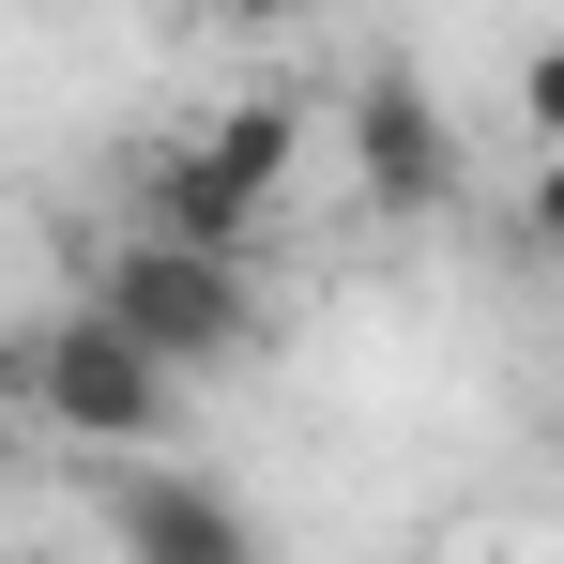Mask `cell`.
<instances>
[{
    "mask_svg": "<svg viewBox=\"0 0 564 564\" xmlns=\"http://www.w3.org/2000/svg\"><path fill=\"white\" fill-rule=\"evenodd\" d=\"M77 305H107L153 367H260L275 351V305L245 290V260H198V245H153V229L93 245V290Z\"/></svg>",
    "mask_w": 564,
    "mask_h": 564,
    "instance_id": "cell-1",
    "label": "cell"
},
{
    "mask_svg": "<svg viewBox=\"0 0 564 564\" xmlns=\"http://www.w3.org/2000/svg\"><path fill=\"white\" fill-rule=\"evenodd\" d=\"M31 412H46L62 443H93V458H153V443L184 427V367H153L107 305H62V321L31 336Z\"/></svg>",
    "mask_w": 564,
    "mask_h": 564,
    "instance_id": "cell-2",
    "label": "cell"
},
{
    "mask_svg": "<svg viewBox=\"0 0 564 564\" xmlns=\"http://www.w3.org/2000/svg\"><path fill=\"white\" fill-rule=\"evenodd\" d=\"M351 198L367 214H443L458 198V122L427 107L412 62H381L367 93H351Z\"/></svg>",
    "mask_w": 564,
    "mask_h": 564,
    "instance_id": "cell-3",
    "label": "cell"
},
{
    "mask_svg": "<svg viewBox=\"0 0 564 564\" xmlns=\"http://www.w3.org/2000/svg\"><path fill=\"white\" fill-rule=\"evenodd\" d=\"M107 550L122 564H275L214 473H107Z\"/></svg>",
    "mask_w": 564,
    "mask_h": 564,
    "instance_id": "cell-4",
    "label": "cell"
},
{
    "mask_svg": "<svg viewBox=\"0 0 564 564\" xmlns=\"http://www.w3.org/2000/svg\"><path fill=\"white\" fill-rule=\"evenodd\" d=\"M184 153H198V169H214L229 198H260V214H275L290 153H305V107H290V93H245L229 122H214V138H184Z\"/></svg>",
    "mask_w": 564,
    "mask_h": 564,
    "instance_id": "cell-5",
    "label": "cell"
},
{
    "mask_svg": "<svg viewBox=\"0 0 564 564\" xmlns=\"http://www.w3.org/2000/svg\"><path fill=\"white\" fill-rule=\"evenodd\" d=\"M519 122L564 153V46H534V62H519Z\"/></svg>",
    "mask_w": 564,
    "mask_h": 564,
    "instance_id": "cell-6",
    "label": "cell"
},
{
    "mask_svg": "<svg viewBox=\"0 0 564 564\" xmlns=\"http://www.w3.org/2000/svg\"><path fill=\"white\" fill-rule=\"evenodd\" d=\"M534 260H550V275H564V153H550V169H534Z\"/></svg>",
    "mask_w": 564,
    "mask_h": 564,
    "instance_id": "cell-7",
    "label": "cell"
},
{
    "mask_svg": "<svg viewBox=\"0 0 564 564\" xmlns=\"http://www.w3.org/2000/svg\"><path fill=\"white\" fill-rule=\"evenodd\" d=\"M214 15H229V31H290L305 0H214Z\"/></svg>",
    "mask_w": 564,
    "mask_h": 564,
    "instance_id": "cell-8",
    "label": "cell"
}]
</instances>
